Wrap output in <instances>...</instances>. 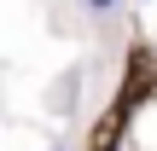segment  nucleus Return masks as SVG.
Wrapping results in <instances>:
<instances>
[{"instance_id":"f257e3e1","label":"nucleus","mask_w":157,"mask_h":151,"mask_svg":"<svg viewBox=\"0 0 157 151\" xmlns=\"http://www.w3.org/2000/svg\"><path fill=\"white\" fill-rule=\"evenodd\" d=\"M82 6H87V12H93V17H111V12H117V6H122V0H82Z\"/></svg>"},{"instance_id":"f03ea898","label":"nucleus","mask_w":157,"mask_h":151,"mask_svg":"<svg viewBox=\"0 0 157 151\" xmlns=\"http://www.w3.org/2000/svg\"><path fill=\"white\" fill-rule=\"evenodd\" d=\"M52 151H64V145H52Z\"/></svg>"}]
</instances>
